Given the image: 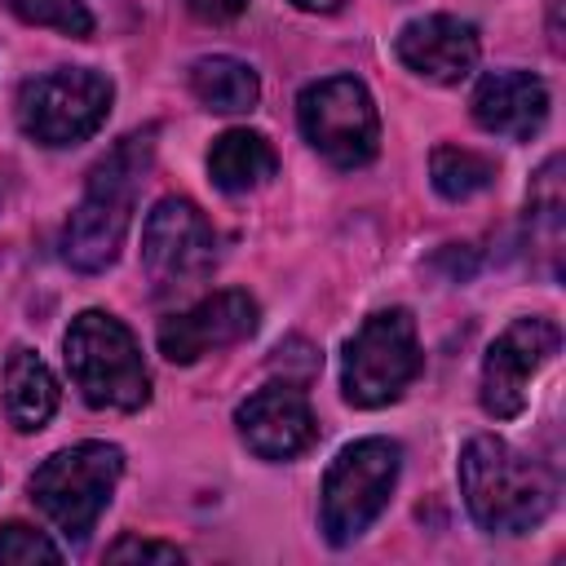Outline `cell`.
Segmentation results:
<instances>
[{
	"instance_id": "cell-23",
	"label": "cell",
	"mask_w": 566,
	"mask_h": 566,
	"mask_svg": "<svg viewBox=\"0 0 566 566\" xmlns=\"http://www.w3.org/2000/svg\"><path fill=\"white\" fill-rule=\"evenodd\" d=\"M186 9L199 18V22H230L248 9V0H186Z\"/></svg>"
},
{
	"instance_id": "cell-4",
	"label": "cell",
	"mask_w": 566,
	"mask_h": 566,
	"mask_svg": "<svg viewBox=\"0 0 566 566\" xmlns=\"http://www.w3.org/2000/svg\"><path fill=\"white\" fill-rule=\"evenodd\" d=\"M119 473H124V451L115 442H75L53 451L31 473V500L71 544H84L97 517L106 513Z\"/></svg>"
},
{
	"instance_id": "cell-22",
	"label": "cell",
	"mask_w": 566,
	"mask_h": 566,
	"mask_svg": "<svg viewBox=\"0 0 566 566\" xmlns=\"http://www.w3.org/2000/svg\"><path fill=\"white\" fill-rule=\"evenodd\" d=\"M106 562H181V548L177 544H159V539H137V535H124L106 548Z\"/></svg>"
},
{
	"instance_id": "cell-19",
	"label": "cell",
	"mask_w": 566,
	"mask_h": 566,
	"mask_svg": "<svg viewBox=\"0 0 566 566\" xmlns=\"http://www.w3.org/2000/svg\"><path fill=\"white\" fill-rule=\"evenodd\" d=\"M0 9H9L13 18H22L31 27L62 31L71 40L93 35V13L84 9V0H0Z\"/></svg>"
},
{
	"instance_id": "cell-8",
	"label": "cell",
	"mask_w": 566,
	"mask_h": 566,
	"mask_svg": "<svg viewBox=\"0 0 566 566\" xmlns=\"http://www.w3.org/2000/svg\"><path fill=\"white\" fill-rule=\"evenodd\" d=\"M296 119L305 142L332 168H363L380 150V115L363 80L327 75L296 97Z\"/></svg>"
},
{
	"instance_id": "cell-16",
	"label": "cell",
	"mask_w": 566,
	"mask_h": 566,
	"mask_svg": "<svg viewBox=\"0 0 566 566\" xmlns=\"http://www.w3.org/2000/svg\"><path fill=\"white\" fill-rule=\"evenodd\" d=\"M279 172V155L265 133L252 128H226L208 150V177L226 195H248L265 186Z\"/></svg>"
},
{
	"instance_id": "cell-11",
	"label": "cell",
	"mask_w": 566,
	"mask_h": 566,
	"mask_svg": "<svg viewBox=\"0 0 566 566\" xmlns=\"http://www.w3.org/2000/svg\"><path fill=\"white\" fill-rule=\"evenodd\" d=\"M261 323V310L248 292L230 287V292H212L203 296L199 305L172 314L159 323V354L168 363H199L203 354L212 349H226V345H239L256 332Z\"/></svg>"
},
{
	"instance_id": "cell-24",
	"label": "cell",
	"mask_w": 566,
	"mask_h": 566,
	"mask_svg": "<svg viewBox=\"0 0 566 566\" xmlns=\"http://www.w3.org/2000/svg\"><path fill=\"white\" fill-rule=\"evenodd\" d=\"M296 9H305V13H336L345 0H292Z\"/></svg>"
},
{
	"instance_id": "cell-15",
	"label": "cell",
	"mask_w": 566,
	"mask_h": 566,
	"mask_svg": "<svg viewBox=\"0 0 566 566\" xmlns=\"http://www.w3.org/2000/svg\"><path fill=\"white\" fill-rule=\"evenodd\" d=\"M0 394H4V416L18 433H40L53 411H57V380L44 367L40 354H31L27 345L9 349L4 358V376H0Z\"/></svg>"
},
{
	"instance_id": "cell-1",
	"label": "cell",
	"mask_w": 566,
	"mask_h": 566,
	"mask_svg": "<svg viewBox=\"0 0 566 566\" xmlns=\"http://www.w3.org/2000/svg\"><path fill=\"white\" fill-rule=\"evenodd\" d=\"M460 495L469 517L491 535H522L553 513V473L495 433H478L460 451Z\"/></svg>"
},
{
	"instance_id": "cell-9",
	"label": "cell",
	"mask_w": 566,
	"mask_h": 566,
	"mask_svg": "<svg viewBox=\"0 0 566 566\" xmlns=\"http://www.w3.org/2000/svg\"><path fill=\"white\" fill-rule=\"evenodd\" d=\"M217 265V230L190 199H159L142 226V270L155 292H181Z\"/></svg>"
},
{
	"instance_id": "cell-18",
	"label": "cell",
	"mask_w": 566,
	"mask_h": 566,
	"mask_svg": "<svg viewBox=\"0 0 566 566\" xmlns=\"http://www.w3.org/2000/svg\"><path fill=\"white\" fill-rule=\"evenodd\" d=\"M429 177L442 199H473L495 181V159L469 146H433Z\"/></svg>"
},
{
	"instance_id": "cell-10",
	"label": "cell",
	"mask_w": 566,
	"mask_h": 566,
	"mask_svg": "<svg viewBox=\"0 0 566 566\" xmlns=\"http://www.w3.org/2000/svg\"><path fill=\"white\" fill-rule=\"evenodd\" d=\"M562 349V327L553 318H513L486 349L482 358V411L495 420H513L526 411V389L531 376L544 371Z\"/></svg>"
},
{
	"instance_id": "cell-2",
	"label": "cell",
	"mask_w": 566,
	"mask_h": 566,
	"mask_svg": "<svg viewBox=\"0 0 566 566\" xmlns=\"http://www.w3.org/2000/svg\"><path fill=\"white\" fill-rule=\"evenodd\" d=\"M150 133H128L106 159L93 164L84 199L75 203V212L66 217L62 230V256L71 270L80 274H102L106 265H115L128 221H133V195L137 181L150 168Z\"/></svg>"
},
{
	"instance_id": "cell-21",
	"label": "cell",
	"mask_w": 566,
	"mask_h": 566,
	"mask_svg": "<svg viewBox=\"0 0 566 566\" xmlns=\"http://www.w3.org/2000/svg\"><path fill=\"white\" fill-rule=\"evenodd\" d=\"M562 155H553V159H544V168L531 177V217L548 230V234H557V226H562Z\"/></svg>"
},
{
	"instance_id": "cell-17",
	"label": "cell",
	"mask_w": 566,
	"mask_h": 566,
	"mask_svg": "<svg viewBox=\"0 0 566 566\" xmlns=\"http://www.w3.org/2000/svg\"><path fill=\"white\" fill-rule=\"evenodd\" d=\"M190 93L199 97V106H208L217 115H239V111L256 106L261 80H256V71L248 62L212 53V57H199L190 66Z\"/></svg>"
},
{
	"instance_id": "cell-5",
	"label": "cell",
	"mask_w": 566,
	"mask_h": 566,
	"mask_svg": "<svg viewBox=\"0 0 566 566\" xmlns=\"http://www.w3.org/2000/svg\"><path fill=\"white\" fill-rule=\"evenodd\" d=\"M420 367H424V354H420L416 318L402 305L376 310L371 318H363V327L345 345V358H340L345 402H354L363 411L389 407L407 394V385L420 376Z\"/></svg>"
},
{
	"instance_id": "cell-13",
	"label": "cell",
	"mask_w": 566,
	"mask_h": 566,
	"mask_svg": "<svg viewBox=\"0 0 566 566\" xmlns=\"http://www.w3.org/2000/svg\"><path fill=\"white\" fill-rule=\"evenodd\" d=\"M394 53L411 75H420L429 84H460L478 66L482 44H478L473 22H464L455 13H424L398 31Z\"/></svg>"
},
{
	"instance_id": "cell-7",
	"label": "cell",
	"mask_w": 566,
	"mask_h": 566,
	"mask_svg": "<svg viewBox=\"0 0 566 566\" xmlns=\"http://www.w3.org/2000/svg\"><path fill=\"white\" fill-rule=\"evenodd\" d=\"M115 88L102 71L57 66L18 88V124L40 146H75L93 137L111 115Z\"/></svg>"
},
{
	"instance_id": "cell-14",
	"label": "cell",
	"mask_w": 566,
	"mask_h": 566,
	"mask_svg": "<svg viewBox=\"0 0 566 566\" xmlns=\"http://www.w3.org/2000/svg\"><path fill=\"white\" fill-rule=\"evenodd\" d=\"M473 119L495 137L531 142L548 119V88L531 71H491L473 88Z\"/></svg>"
},
{
	"instance_id": "cell-12",
	"label": "cell",
	"mask_w": 566,
	"mask_h": 566,
	"mask_svg": "<svg viewBox=\"0 0 566 566\" xmlns=\"http://www.w3.org/2000/svg\"><path fill=\"white\" fill-rule=\"evenodd\" d=\"M239 438L248 442L252 455L261 460H292L314 447L318 420L310 411V398L296 385H265L252 398L239 402L234 411Z\"/></svg>"
},
{
	"instance_id": "cell-3",
	"label": "cell",
	"mask_w": 566,
	"mask_h": 566,
	"mask_svg": "<svg viewBox=\"0 0 566 566\" xmlns=\"http://www.w3.org/2000/svg\"><path fill=\"white\" fill-rule=\"evenodd\" d=\"M66 371L80 398L97 411H137L150 402V371L137 336L106 310H84L62 336Z\"/></svg>"
},
{
	"instance_id": "cell-6",
	"label": "cell",
	"mask_w": 566,
	"mask_h": 566,
	"mask_svg": "<svg viewBox=\"0 0 566 566\" xmlns=\"http://www.w3.org/2000/svg\"><path fill=\"white\" fill-rule=\"evenodd\" d=\"M398 469H402V447L394 438H358L332 460L318 500V522L327 544L336 548L354 544L385 513L398 486Z\"/></svg>"
},
{
	"instance_id": "cell-20",
	"label": "cell",
	"mask_w": 566,
	"mask_h": 566,
	"mask_svg": "<svg viewBox=\"0 0 566 566\" xmlns=\"http://www.w3.org/2000/svg\"><path fill=\"white\" fill-rule=\"evenodd\" d=\"M0 562H9V566H18V562H62V548L27 522H4L0 526Z\"/></svg>"
}]
</instances>
